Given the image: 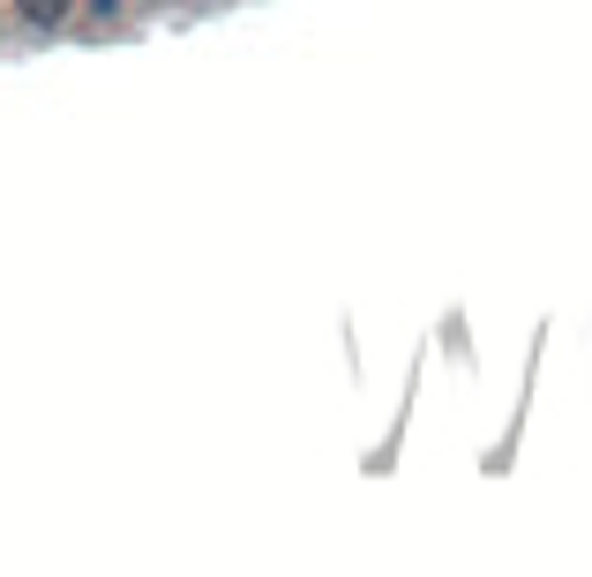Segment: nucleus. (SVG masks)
Wrapping results in <instances>:
<instances>
[{"label": "nucleus", "instance_id": "obj_1", "mask_svg": "<svg viewBox=\"0 0 592 577\" xmlns=\"http://www.w3.org/2000/svg\"><path fill=\"white\" fill-rule=\"evenodd\" d=\"M60 15H68V0H31V23H38V31H53Z\"/></svg>", "mask_w": 592, "mask_h": 577}, {"label": "nucleus", "instance_id": "obj_2", "mask_svg": "<svg viewBox=\"0 0 592 577\" xmlns=\"http://www.w3.org/2000/svg\"><path fill=\"white\" fill-rule=\"evenodd\" d=\"M83 8H90V15H113V8H121V0H83Z\"/></svg>", "mask_w": 592, "mask_h": 577}]
</instances>
